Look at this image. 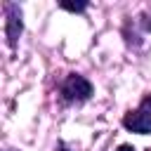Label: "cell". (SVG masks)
I'll use <instances>...</instances> for the list:
<instances>
[{
    "mask_svg": "<svg viewBox=\"0 0 151 151\" xmlns=\"http://www.w3.org/2000/svg\"><path fill=\"white\" fill-rule=\"evenodd\" d=\"M120 123H123V127H125L127 132L151 134V92H146V94L142 97V101L123 116Z\"/></svg>",
    "mask_w": 151,
    "mask_h": 151,
    "instance_id": "7a4b0ae2",
    "label": "cell"
},
{
    "mask_svg": "<svg viewBox=\"0 0 151 151\" xmlns=\"http://www.w3.org/2000/svg\"><path fill=\"white\" fill-rule=\"evenodd\" d=\"M59 7H61V9H66V12H73V14H83V12L90 7V2H87V0H80V2L61 0V2H59Z\"/></svg>",
    "mask_w": 151,
    "mask_h": 151,
    "instance_id": "277c9868",
    "label": "cell"
},
{
    "mask_svg": "<svg viewBox=\"0 0 151 151\" xmlns=\"http://www.w3.org/2000/svg\"><path fill=\"white\" fill-rule=\"evenodd\" d=\"M54 151H73V149H71L66 142H61V139H59V142H57V146H54Z\"/></svg>",
    "mask_w": 151,
    "mask_h": 151,
    "instance_id": "8992f818",
    "label": "cell"
},
{
    "mask_svg": "<svg viewBox=\"0 0 151 151\" xmlns=\"http://www.w3.org/2000/svg\"><path fill=\"white\" fill-rule=\"evenodd\" d=\"M134 21H137V26H139L142 33H151V17H149V14H142V17L134 19Z\"/></svg>",
    "mask_w": 151,
    "mask_h": 151,
    "instance_id": "5b68a950",
    "label": "cell"
},
{
    "mask_svg": "<svg viewBox=\"0 0 151 151\" xmlns=\"http://www.w3.org/2000/svg\"><path fill=\"white\" fill-rule=\"evenodd\" d=\"M5 151H17V149H5Z\"/></svg>",
    "mask_w": 151,
    "mask_h": 151,
    "instance_id": "ba28073f",
    "label": "cell"
},
{
    "mask_svg": "<svg viewBox=\"0 0 151 151\" xmlns=\"http://www.w3.org/2000/svg\"><path fill=\"white\" fill-rule=\"evenodd\" d=\"M2 14H5V42L7 47L14 52L19 45V38L24 33V12L19 2L5 0L2 2Z\"/></svg>",
    "mask_w": 151,
    "mask_h": 151,
    "instance_id": "3957f363",
    "label": "cell"
},
{
    "mask_svg": "<svg viewBox=\"0 0 151 151\" xmlns=\"http://www.w3.org/2000/svg\"><path fill=\"white\" fill-rule=\"evenodd\" d=\"M94 94V85L80 73H66L59 85V99L64 104H85Z\"/></svg>",
    "mask_w": 151,
    "mask_h": 151,
    "instance_id": "6da1fadb",
    "label": "cell"
},
{
    "mask_svg": "<svg viewBox=\"0 0 151 151\" xmlns=\"http://www.w3.org/2000/svg\"><path fill=\"white\" fill-rule=\"evenodd\" d=\"M116 151H137V149H134L132 144H120V146H118Z\"/></svg>",
    "mask_w": 151,
    "mask_h": 151,
    "instance_id": "52a82bcc",
    "label": "cell"
}]
</instances>
